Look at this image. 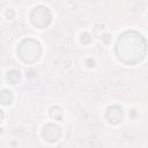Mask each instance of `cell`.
Returning a JSON list of instances; mask_svg holds the SVG:
<instances>
[{"instance_id": "cell-1", "label": "cell", "mask_w": 148, "mask_h": 148, "mask_svg": "<svg viewBox=\"0 0 148 148\" xmlns=\"http://www.w3.org/2000/svg\"><path fill=\"white\" fill-rule=\"evenodd\" d=\"M118 59L126 65H135L146 56V40L136 31H126L119 36L116 44Z\"/></svg>"}, {"instance_id": "cell-2", "label": "cell", "mask_w": 148, "mask_h": 148, "mask_svg": "<svg viewBox=\"0 0 148 148\" xmlns=\"http://www.w3.org/2000/svg\"><path fill=\"white\" fill-rule=\"evenodd\" d=\"M17 53L24 62H35L40 56V45L35 39H24L20 43Z\"/></svg>"}, {"instance_id": "cell-3", "label": "cell", "mask_w": 148, "mask_h": 148, "mask_svg": "<svg viewBox=\"0 0 148 148\" xmlns=\"http://www.w3.org/2000/svg\"><path fill=\"white\" fill-rule=\"evenodd\" d=\"M31 22L35 27H37L38 29H44L46 28L50 23H51V13L47 7L45 6H37L30 15Z\"/></svg>"}, {"instance_id": "cell-4", "label": "cell", "mask_w": 148, "mask_h": 148, "mask_svg": "<svg viewBox=\"0 0 148 148\" xmlns=\"http://www.w3.org/2000/svg\"><path fill=\"white\" fill-rule=\"evenodd\" d=\"M60 128L54 124H47L43 130V136L49 142H56L60 138Z\"/></svg>"}, {"instance_id": "cell-5", "label": "cell", "mask_w": 148, "mask_h": 148, "mask_svg": "<svg viewBox=\"0 0 148 148\" xmlns=\"http://www.w3.org/2000/svg\"><path fill=\"white\" fill-rule=\"evenodd\" d=\"M123 109L118 105H113L110 106L106 111V119L111 123V124H118L119 121L123 120Z\"/></svg>"}, {"instance_id": "cell-6", "label": "cell", "mask_w": 148, "mask_h": 148, "mask_svg": "<svg viewBox=\"0 0 148 148\" xmlns=\"http://www.w3.org/2000/svg\"><path fill=\"white\" fill-rule=\"evenodd\" d=\"M20 79H21V74H20V72L16 71V69H12V71H9L8 74H7V80H8V82H9L10 84H16V83L20 81Z\"/></svg>"}, {"instance_id": "cell-7", "label": "cell", "mask_w": 148, "mask_h": 148, "mask_svg": "<svg viewBox=\"0 0 148 148\" xmlns=\"http://www.w3.org/2000/svg\"><path fill=\"white\" fill-rule=\"evenodd\" d=\"M0 99H1V103L3 105H8L12 103L13 101V94L10 90H2L1 91V96H0Z\"/></svg>"}, {"instance_id": "cell-8", "label": "cell", "mask_w": 148, "mask_h": 148, "mask_svg": "<svg viewBox=\"0 0 148 148\" xmlns=\"http://www.w3.org/2000/svg\"><path fill=\"white\" fill-rule=\"evenodd\" d=\"M50 116H51V118H53V119H56V120L61 119V117H62V111H61V109H60L59 106H52V108L50 109Z\"/></svg>"}, {"instance_id": "cell-9", "label": "cell", "mask_w": 148, "mask_h": 148, "mask_svg": "<svg viewBox=\"0 0 148 148\" xmlns=\"http://www.w3.org/2000/svg\"><path fill=\"white\" fill-rule=\"evenodd\" d=\"M81 42H82L83 44H89V43L91 42V36H90V34L83 32V34L81 35Z\"/></svg>"}, {"instance_id": "cell-10", "label": "cell", "mask_w": 148, "mask_h": 148, "mask_svg": "<svg viewBox=\"0 0 148 148\" xmlns=\"http://www.w3.org/2000/svg\"><path fill=\"white\" fill-rule=\"evenodd\" d=\"M103 29H104V27H103L102 24H96L95 28H94V35L97 36V37H99V36H101L99 30H103Z\"/></svg>"}, {"instance_id": "cell-11", "label": "cell", "mask_w": 148, "mask_h": 148, "mask_svg": "<svg viewBox=\"0 0 148 148\" xmlns=\"http://www.w3.org/2000/svg\"><path fill=\"white\" fill-rule=\"evenodd\" d=\"M5 15H6V17H7L8 20H12V18H14V16H15V12H14L13 9H7V10L5 12Z\"/></svg>"}, {"instance_id": "cell-12", "label": "cell", "mask_w": 148, "mask_h": 148, "mask_svg": "<svg viewBox=\"0 0 148 148\" xmlns=\"http://www.w3.org/2000/svg\"><path fill=\"white\" fill-rule=\"evenodd\" d=\"M102 40L105 43V44H109V42H110V35H108V34H105L103 37H102Z\"/></svg>"}, {"instance_id": "cell-13", "label": "cell", "mask_w": 148, "mask_h": 148, "mask_svg": "<svg viewBox=\"0 0 148 148\" xmlns=\"http://www.w3.org/2000/svg\"><path fill=\"white\" fill-rule=\"evenodd\" d=\"M86 64H87V66H88V67H94V65H95V61H94L92 59H88Z\"/></svg>"}]
</instances>
